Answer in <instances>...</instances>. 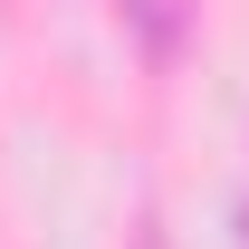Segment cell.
Wrapping results in <instances>:
<instances>
[{
  "instance_id": "cell-1",
  "label": "cell",
  "mask_w": 249,
  "mask_h": 249,
  "mask_svg": "<svg viewBox=\"0 0 249 249\" xmlns=\"http://www.w3.org/2000/svg\"><path fill=\"white\" fill-rule=\"evenodd\" d=\"M124 10V29H134V48H144V58L154 67H173L192 48V19H201V0H115Z\"/></svg>"
},
{
  "instance_id": "cell-2",
  "label": "cell",
  "mask_w": 249,
  "mask_h": 249,
  "mask_svg": "<svg viewBox=\"0 0 249 249\" xmlns=\"http://www.w3.org/2000/svg\"><path fill=\"white\" fill-rule=\"evenodd\" d=\"M240 240H249V211H240Z\"/></svg>"
}]
</instances>
